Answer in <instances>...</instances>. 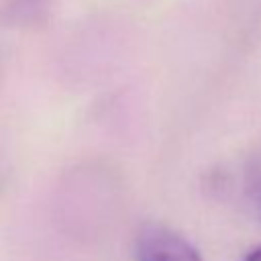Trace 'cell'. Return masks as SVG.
Here are the masks:
<instances>
[{"mask_svg":"<svg viewBox=\"0 0 261 261\" xmlns=\"http://www.w3.org/2000/svg\"><path fill=\"white\" fill-rule=\"evenodd\" d=\"M137 261H204L196 247L163 224H145L135 241Z\"/></svg>","mask_w":261,"mask_h":261,"instance_id":"1","label":"cell"},{"mask_svg":"<svg viewBox=\"0 0 261 261\" xmlns=\"http://www.w3.org/2000/svg\"><path fill=\"white\" fill-rule=\"evenodd\" d=\"M55 0H0V14L16 27H35L49 18Z\"/></svg>","mask_w":261,"mask_h":261,"instance_id":"2","label":"cell"},{"mask_svg":"<svg viewBox=\"0 0 261 261\" xmlns=\"http://www.w3.org/2000/svg\"><path fill=\"white\" fill-rule=\"evenodd\" d=\"M245 261H261V249H255L253 253H249L245 257Z\"/></svg>","mask_w":261,"mask_h":261,"instance_id":"3","label":"cell"}]
</instances>
